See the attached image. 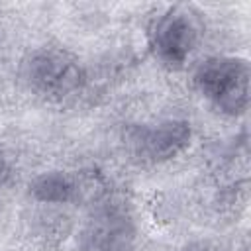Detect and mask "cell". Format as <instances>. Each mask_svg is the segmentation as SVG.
Returning a JSON list of instances; mask_svg holds the SVG:
<instances>
[{
	"label": "cell",
	"mask_w": 251,
	"mask_h": 251,
	"mask_svg": "<svg viewBox=\"0 0 251 251\" xmlns=\"http://www.w3.org/2000/svg\"><path fill=\"white\" fill-rule=\"evenodd\" d=\"M20 75L25 88L47 102H65L76 96L88 80L82 61L57 45L31 49L22 61Z\"/></svg>",
	"instance_id": "obj_1"
},
{
	"label": "cell",
	"mask_w": 251,
	"mask_h": 251,
	"mask_svg": "<svg viewBox=\"0 0 251 251\" xmlns=\"http://www.w3.org/2000/svg\"><path fill=\"white\" fill-rule=\"evenodd\" d=\"M190 4H171L159 10L147 25V49L167 69H182L198 49L204 24Z\"/></svg>",
	"instance_id": "obj_2"
},
{
	"label": "cell",
	"mask_w": 251,
	"mask_h": 251,
	"mask_svg": "<svg viewBox=\"0 0 251 251\" xmlns=\"http://www.w3.org/2000/svg\"><path fill=\"white\" fill-rule=\"evenodd\" d=\"M251 69L237 55H212L200 61L192 73L194 90L220 114L243 116L249 108Z\"/></svg>",
	"instance_id": "obj_3"
},
{
	"label": "cell",
	"mask_w": 251,
	"mask_h": 251,
	"mask_svg": "<svg viewBox=\"0 0 251 251\" xmlns=\"http://www.w3.org/2000/svg\"><path fill=\"white\" fill-rule=\"evenodd\" d=\"M192 141V126L182 118L139 124L127 131L126 145L141 165H163L182 155Z\"/></svg>",
	"instance_id": "obj_4"
},
{
	"label": "cell",
	"mask_w": 251,
	"mask_h": 251,
	"mask_svg": "<svg viewBox=\"0 0 251 251\" xmlns=\"http://www.w3.org/2000/svg\"><path fill=\"white\" fill-rule=\"evenodd\" d=\"M135 241V222L116 200L100 204L80 231V251H129Z\"/></svg>",
	"instance_id": "obj_5"
},
{
	"label": "cell",
	"mask_w": 251,
	"mask_h": 251,
	"mask_svg": "<svg viewBox=\"0 0 251 251\" xmlns=\"http://www.w3.org/2000/svg\"><path fill=\"white\" fill-rule=\"evenodd\" d=\"M27 192L39 204H69L78 198L80 180L67 171H45L29 180Z\"/></svg>",
	"instance_id": "obj_6"
},
{
	"label": "cell",
	"mask_w": 251,
	"mask_h": 251,
	"mask_svg": "<svg viewBox=\"0 0 251 251\" xmlns=\"http://www.w3.org/2000/svg\"><path fill=\"white\" fill-rule=\"evenodd\" d=\"M184 251H226V249L216 243H210V241H198V243L188 245Z\"/></svg>",
	"instance_id": "obj_7"
},
{
	"label": "cell",
	"mask_w": 251,
	"mask_h": 251,
	"mask_svg": "<svg viewBox=\"0 0 251 251\" xmlns=\"http://www.w3.org/2000/svg\"><path fill=\"white\" fill-rule=\"evenodd\" d=\"M10 178V165H8V159L4 157V153L0 151V188L8 182Z\"/></svg>",
	"instance_id": "obj_8"
}]
</instances>
